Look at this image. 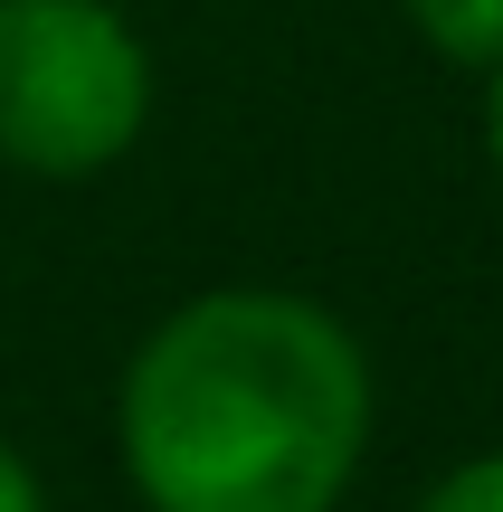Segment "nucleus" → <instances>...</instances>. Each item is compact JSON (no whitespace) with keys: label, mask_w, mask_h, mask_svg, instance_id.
<instances>
[{"label":"nucleus","mask_w":503,"mask_h":512,"mask_svg":"<svg viewBox=\"0 0 503 512\" xmlns=\"http://www.w3.org/2000/svg\"><path fill=\"white\" fill-rule=\"evenodd\" d=\"M361 446L371 361L314 294H200L124 370V465L152 512H333Z\"/></svg>","instance_id":"obj_1"},{"label":"nucleus","mask_w":503,"mask_h":512,"mask_svg":"<svg viewBox=\"0 0 503 512\" xmlns=\"http://www.w3.org/2000/svg\"><path fill=\"white\" fill-rule=\"evenodd\" d=\"M143 114V38L105 0H0V152L19 171H105Z\"/></svg>","instance_id":"obj_2"},{"label":"nucleus","mask_w":503,"mask_h":512,"mask_svg":"<svg viewBox=\"0 0 503 512\" xmlns=\"http://www.w3.org/2000/svg\"><path fill=\"white\" fill-rule=\"evenodd\" d=\"M447 67H503V0H399Z\"/></svg>","instance_id":"obj_3"},{"label":"nucleus","mask_w":503,"mask_h":512,"mask_svg":"<svg viewBox=\"0 0 503 512\" xmlns=\"http://www.w3.org/2000/svg\"><path fill=\"white\" fill-rule=\"evenodd\" d=\"M418 512H503V446L494 456H466L456 475H437Z\"/></svg>","instance_id":"obj_4"},{"label":"nucleus","mask_w":503,"mask_h":512,"mask_svg":"<svg viewBox=\"0 0 503 512\" xmlns=\"http://www.w3.org/2000/svg\"><path fill=\"white\" fill-rule=\"evenodd\" d=\"M0 512H38V475L19 465V446L0 437Z\"/></svg>","instance_id":"obj_5"},{"label":"nucleus","mask_w":503,"mask_h":512,"mask_svg":"<svg viewBox=\"0 0 503 512\" xmlns=\"http://www.w3.org/2000/svg\"><path fill=\"white\" fill-rule=\"evenodd\" d=\"M494 86H485V143H494V171H503V67H485Z\"/></svg>","instance_id":"obj_6"}]
</instances>
